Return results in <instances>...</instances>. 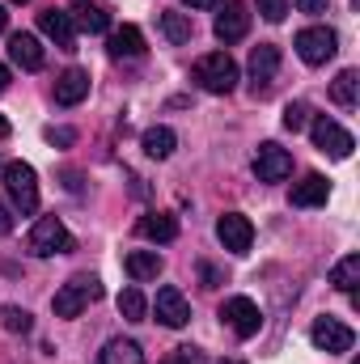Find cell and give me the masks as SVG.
I'll return each instance as SVG.
<instances>
[{"label": "cell", "mask_w": 360, "mask_h": 364, "mask_svg": "<svg viewBox=\"0 0 360 364\" xmlns=\"http://www.w3.org/2000/svg\"><path fill=\"white\" fill-rule=\"evenodd\" d=\"M216 364H242V360H216Z\"/></svg>", "instance_id": "40"}, {"label": "cell", "mask_w": 360, "mask_h": 364, "mask_svg": "<svg viewBox=\"0 0 360 364\" xmlns=\"http://www.w3.org/2000/svg\"><path fill=\"white\" fill-rule=\"evenodd\" d=\"M199 279H203V288H221V272L208 263H199Z\"/></svg>", "instance_id": "32"}, {"label": "cell", "mask_w": 360, "mask_h": 364, "mask_svg": "<svg viewBox=\"0 0 360 364\" xmlns=\"http://www.w3.org/2000/svg\"><path fill=\"white\" fill-rule=\"evenodd\" d=\"M182 4H186V9H221L225 0H182Z\"/></svg>", "instance_id": "36"}, {"label": "cell", "mask_w": 360, "mask_h": 364, "mask_svg": "<svg viewBox=\"0 0 360 364\" xmlns=\"http://www.w3.org/2000/svg\"><path fill=\"white\" fill-rule=\"evenodd\" d=\"M9 60L17 64V68H26V73H38L43 68V43L34 38V34H13L9 38Z\"/></svg>", "instance_id": "17"}, {"label": "cell", "mask_w": 360, "mask_h": 364, "mask_svg": "<svg viewBox=\"0 0 360 364\" xmlns=\"http://www.w3.org/2000/svg\"><path fill=\"white\" fill-rule=\"evenodd\" d=\"M47 140H51V144H60V149H68V144L77 140V132H73V127H51V132H47Z\"/></svg>", "instance_id": "31"}, {"label": "cell", "mask_w": 360, "mask_h": 364, "mask_svg": "<svg viewBox=\"0 0 360 364\" xmlns=\"http://www.w3.org/2000/svg\"><path fill=\"white\" fill-rule=\"evenodd\" d=\"M153 309H157V322L170 326V331H182L191 322V305H186V296H182L179 288H162L157 301H153Z\"/></svg>", "instance_id": "13"}, {"label": "cell", "mask_w": 360, "mask_h": 364, "mask_svg": "<svg viewBox=\"0 0 360 364\" xmlns=\"http://www.w3.org/2000/svg\"><path fill=\"white\" fill-rule=\"evenodd\" d=\"M4 136H9V119L0 114V140H4Z\"/></svg>", "instance_id": "38"}, {"label": "cell", "mask_w": 360, "mask_h": 364, "mask_svg": "<svg viewBox=\"0 0 360 364\" xmlns=\"http://www.w3.org/2000/svg\"><path fill=\"white\" fill-rule=\"evenodd\" d=\"M221 318H225V326H229L238 339H255V335L263 331V314H259V305H255L250 296H229V301L221 305Z\"/></svg>", "instance_id": "8"}, {"label": "cell", "mask_w": 360, "mask_h": 364, "mask_svg": "<svg viewBox=\"0 0 360 364\" xmlns=\"http://www.w3.org/2000/svg\"><path fill=\"white\" fill-rule=\"evenodd\" d=\"M9 90V68H4V64H0V93Z\"/></svg>", "instance_id": "37"}, {"label": "cell", "mask_w": 360, "mask_h": 364, "mask_svg": "<svg viewBox=\"0 0 360 364\" xmlns=\"http://www.w3.org/2000/svg\"><path fill=\"white\" fill-rule=\"evenodd\" d=\"M195 360H199V356H195V348H179L166 364H195Z\"/></svg>", "instance_id": "34"}, {"label": "cell", "mask_w": 360, "mask_h": 364, "mask_svg": "<svg viewBox=\"0 0 360 364\" xmlns=\"http://www.w3.org/2000/svg\"><path fill=\"white\" fill-rule=\"evenodd\" d=\"M191 17L186 13H162V34L170 38V43H191Z\"/></svg>", "instance_id": "27"}, {"label": "cell", "mask_w": 360, "mask_h": 364, "mask_svg": "<svg viewBox=\"0 0 360 364\" xmlns=\"http://www.w3.org/2000/svg\"><path fill=\"white\" fill-rule=\"evenodd\" d=\"M93 364H144V352H140V343H132V339H110V343L97 352Z\"/></svg>", "instance_id": "22"}, {"label": "cell", "mask_w": 360, "mask_h": 364, "mask_svg": "<svg viewBox=\"0 0 360 364\" xmlns=\"http://www.w3.org/2000/svg\"><path fill=\"white\" fill-rule=\"evenodd\" d=\"M195 85L203 93H233L238 90V64L229 51H212V55H199L195 68H191Z\"/></svg>", "instance_id": "1"}, {"label": "cell", "mask_w": 360, "mask_h": 364, "mask_svg": "<svg viewBox=\"0 0 360 364\" xmlns=\"http://www.w3.org/2000/svg\"><path fill=\"white\" fill-rule=\"evenodd\" d=\"M13 4H30V0H13Z\"/></svg>", "instance_id": "41"}, {"label": "cell", "mask_w": 360, "mask_h": 364, "mask_svg": "<svg viewBox=\"0 0 360 364\" xmlns=\"http://www.w3.org/2000/svg\"><path fill=\"white\" fill-rule=\"evenodd\" d=\"M123 267H127V275H132L136 284H144V279H157V275H162V255H157V250H132V255L123 259Z\"/></svg>", "instance_id": "21"}, {"label": "cell", "mask_w": 360, "mask_h": 364, "mask_svg": "<svg viewBox=\"0 0 360 364\" xmlns=\"http://www.w3.org/2000/svg\"><path fill=\"white\" fill-rule=\"evenodd\" d=\"M38 30H43L60 51H73V47H77V26H73V17H68L64 9H47V13H38Z\"/></svg>", "instance_id": "14"}, {"label": "cell", "mask_w": 360, "mask_h": 364, "mask_svg": "<svg viewBox=\"0 0 360 364\" xmlns=\"http://www.w3.org/2000/svg\"><path fill=\"white\" fill-rule=\"evenodd\" d=\"M297 9L309 13V17H318V13H327V0H297Z\"/></svg>", "instance_id": "33"}, {"label": "cell", "mask_w": 360, "mask_h": 364, "mask_svg": "<svg viewBox=\"0 0 360 364\" xmlns=\"http://www.w3.org/2000/svg\"><path fill=\"white\" fill-rule=\"evenodd\" d=\"M331 284H335L339 292H356V284H360V255L339 259V263L331 267Z\"/></svg>", "instance_id": "24"}, {"label": "cell", "mask_w": 360, "mask_h": 364, "mask_svg": "<svg viewBox=\"0 0 360 364\" xmlns=\"http://www.w3.org/2000/svg\"><path fill=\"white\" fill-rule=\"evenodd\" d=\"M255 4H259L263 21H284V13H288V0H255Z\"/></svg>", "instance_id": "30"}, {"label": "cell", "mask_w": 360, "mask_h": 364, "mask_svg": "<svg viewBox=\"0 0 360 364\" xmlns=\"http://www.w3.org/2000/svg\"><path fill=\"white\" fill-rule=\"evenodd\" d=\"M90 301H102L97 275H73V279L51 296V309H55V318H81Z\"/></svg>", "instance_id": "2"}, {"label": "cell", "mask_w": 360, "mask_h": 364, "mask_svg": "<svg viewBox=\"0 0 360 364\" xmlns=\"http://www.w3.org/2000/svg\"><path fill=\"white\" fill-rule=\"evenodd\" d=\"M73 26H81L85 34H106L110 30V13L102 9V4H93V0H73Z\"/></svg>", "instance_id": "20"}, {"label": "cell", "mask_w": 360, "mask_h": 364, "mask_svg": "<svg viewBox=\"0 0 360 364\" xmlns=\"http://www.w3.org/2000/svg\"><path fill=\"white\" fill-rule=\"evenodd\" d=\"M4 233H13V212L0 203V237H4Z\"/></svg>", "instance_id": "35"}, {"label": "cell", "mask_w": 360, "mask_h": 364, "mask_svg": "<svg viewBox=\"0 0 360 364\" xmlns=\"http://www.w3.org/2000/svg\"><path fill=\"white\" fill-rule=\"evenodd\" d=\"M305 123H309V106H305V102H288V106H284V127H288V132H301Z\"/></svg>", "instance_id": "29"}, {"label": "cell", "mask_w": 360, "mask_h": 364, "mask_svg": "<svg viewBox=\"0 0 360 364\" xmlns=\"http://www.w3.org/2000/svg\"><path fill=\"white\" fill-rule=\"evenodd\" d=\"M119 314H123L127 322H144V314H149L144 292H140V288H123V292H119Z\"/></svg>", "instance_id": "26"}, {"label": "cell", "mask_w": 360, "mask_h": 364, "mask_svg": "<svg viewBox=\"0 0 360 364\" xmlns=\"http://www.w3.org/2000/svg\"><path fill=\"white\" fill-rule=\"evenodd\" d=\"M309 136H314V149H318V153H327V157H335V161L352 157V149H356L352 132H344V127H339L335 119H327V114H318V119H314Z\"/></svg>", "instance_id": "7"}, {"label": "cell", "mask_w": 360, "mask_h": 364, "mask_svg": "<svg viewBox=\"0 0 360 364\" xmlns=\"http://www.w3.org/2000/svg\"><path fill=\"white\" fill-rule=\"evenodd\" d=\"M26 246H30V255H38V259L68 255V250H73V233L64 229L60 216H38L34 229H30V237H26Z\"/></svg>", "instance_id": "3"}, {"label": "cell", "mask_w": 360, "mask_h": 364, "mask_svg": "<svg viewBox=\"0 0 360 364\" xmlns=\"http://www.w3.org/2000/svg\"><path fill=\"white\" fill-rule=\"evenodd\" d=\"M140 144H144V153H149L153 161H166V157H170V153L179 149V136H174L170 127H149Z\"/></svg>", "instance_id": "23"}, {"label": "cell", "mask_w": 360, "mask_h": 364, "mask_svg": "<svg viewBox=\"0 0 360 364\" xmlns=\"http://www.w3.org/2000/svg\"><path fill=\"white\" fill-rule=\"evenodd\" d=\"M356 90H360L356 68H344V73L331 81V102H335V106H356Z\"/></svg>", "instance_id": "25"}, {"label": "cell", "mask_w": 360, "mask_h": 364, "mask_svg": "<svg viewBox=\"0 0 360 364\" xmlns=\"http://www.w3.org/2000/svg\"><path fill=\"white\" fill-rule=\"evenodd\" d=\"M4 26H9V13H4V9H0V30H4Z\"/></svg>", "instance_id": "39"}, {"label": "cell", "mask_w": 360, "mask_h": 364, "mask_svg": "<svg viewBox=\"0 0 360 364\" xmlns=\"http://www.w3.org/2000/svg\"><path fill=\"white\" fill-rule=\"evenodd\" d=\"M0 318H4V331H13V335H30L34 331V318L26 309H17V305H4Z\"/></svg>", "instance_id": "28"}, {"label": "cell", "mask_w": 360, "mask_h": 364, "mask_svg": "<svg viewBox=\"0 0 360 364\" xmlns=\"http://www.w3.org/2000/svg\"><path fill=\"white\" fill-rule=\"evenodd\" d=\"M216 237H221V246H225V250L246 255V250H250V242H255V225H250L242 212H225V216L216 220Z\"/></svg>", "instance_id": "10"}, {"label": "cell", "mask_w": 360, "mask_h": 364, "mask_svg": "<svg viewBox=\"0 0 360 364\" xmlns=\"http://www.w3.org/2000/svg\"><path fill=\"white\" fill-rule=\"evenodd\" d=\"M136 233H140L144 242H174V237H179V220H174L170 212H149V216L136 220Z\"/></svg>", "instance_id": "19"}, {"label": "cell", "mask_w": 360, "mask_h": 364, "mask_svg": "<svg viewBox=\"0 0 360 364\" xmlns=\"http://www.w3.org/2000/svg\"><path fill=\"white\" fill-rule=\"evenodd\" d=\"M106 51H110V60H136V55H144V34H140V26H119V30L110 34Z\"/></svg>", "instance_id": "18"}, {"label": "cell", "mask_w": 360, "mask_h": 364, "mask_svg": "<svg viewBox=\"0 0 360 364\" xmlns=\"http://www.w3.org/2000/svg\"><path fill=\"white\" fill-rule=\"evenodd\" d=\"M292 47H297V55H301L309 68H318V64L335 60V51H339V38H335V30H331V26H305V30H297Z\"/></svg>", "instance_id": "5"}, {"label": "cell", "mask_w": 360, "mask_h": 364, "mask_svg": "<svg viewBox=\"0 0 360 364\" xmlns=\"http://www.w3.org/2000/svg\"><path fill=\"white\" fill-rule=\"evenodd\" d=\"M90 97V73L85 68H68L55 77V106H81Z\"/></svg>", "instance_id": "15"}, {"label": "cell", "mask_w": 360, "mask_h": 364, "mask_svg": "<svg viewBox=\"0 0 360 364\" xmlns=\"http://www.w3.org/2000/svg\"><path fill=\"white\" fill-rule=\"evenodd\" d=\"M212 34H216L225 47H229V43H242V38L250 34V9H246L242 0H225V4H221V13H216Z\"/></svg>", "instance_id": "9"}, {"label": "cell", "mask_w": 360, "mask_h": 364, "mask_svg": "<svg viewBox=\"0 0 360 364\" xmlns=\"http://www.w3.org/2000/svg\"><path fill=\"white\" fill-rule=\"evenodd\" d=\"M4 186H9V199H13V208H17L21 216L38 212V174H34V166L9 161V166H4Z\"/></svg>", "instance_id": "4"}, {"label": "cell", "mask_w": 360, "mask_h": 364, "mask_svg": "<svg viewBox=\"0 0 360 364\" xmlns=\"http://www.w3.org/2000/svg\"><path fill=\"white\" fill-rule=\"evenodd\" d=\"M288 174H292V157L280 144H263L255 153V178L259 182H284Z\"/></svg>", "instance_id": "12"}, {"label": "cell", "mask_w": 360, "mask_h": 364, "mask_svg": "<svg viewBox=\"0 0 360 364\" xmlns=\"http://www.w3.org/2000/svg\"><path fill=\"white\" fill-rule=\"evenodd\" d=\"M288 199H292V208H322L331 199V182L322 178V174H305L301 182H292Z\"/></svg>", "instance_id": "16"}, {"label": "cell", "mask_w": 360, "mask_h": 364, "mask_svg": "<svg viewBox=\"0 0 360 364\" xmlns=\"http://www.w3.org/2000/svg\"><path fill=\"white\" fill-rule=\"evenodd\" d=\"M275 73H280V47L259 43L250 51V85H255V93H268L271 81H275Z\"/></svg>", "instance_id": "11"}, {"label": "cell", "mask_w": 360, "mask_h": 364, "mask_svg": "<svg viewBox=\"0 0 360 364\" xmlns=\"http://www.w3.org/2000/svg\"><path fill=\"white\" fill-rule=\"evenodd\" d=\"M309 343L318 348V352H327V356H344V352H352V343H356V331L352 326H344L339 318H318L314 326H309Z\"/></svg>", "instance_id": "6"}]
</instances>
